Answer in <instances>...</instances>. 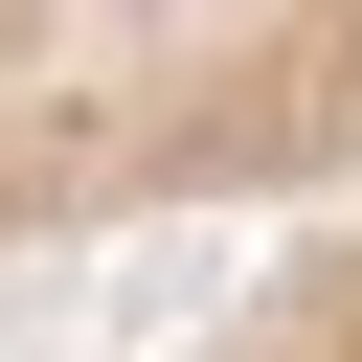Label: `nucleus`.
Segmentation results:
<instances>
[{"mask_svg":"<svg viewBox=\"0 0 362 362\" xmlns=\"http://www.w3.org/2000/svg\"><path fill=\"white\" fill-rule=\"evenodd\" d=\"M362 204V0H0V249H272Z\"/></svg>","mask_w":362,"mask_h":362,"instance_id":"f257e3e1","label":"nucleus"},{"mask_svg":"<svg viewBox=\"0 0 362 362\" xmlns=\"http://www.w3.org/2000/svg\"><path fill=\"white\" fill-rule=\"evenodd\" d=\"M90 362H362V204H339V226L226 249L181 317H136V339H90Z\"/></svg>","mask_w":362,"mask_h":362,"instance_id":"f03ea898","label":"nucleus"}]
</instances>
